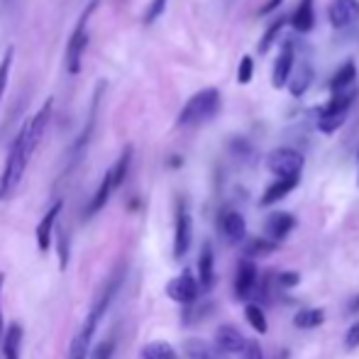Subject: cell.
Returning a JSON list of instances; mask_svg holds the SVG:
<instances>
[{"label": "cell", "mask_w": 359, "mask_h": 359, "mask_svg": "<svg viewBox=\"0 0 359 359\" xmlns=\"http://www.w3.org/2000/svg\"><path fill=\"white\" fill-rule=\"evenodd\" d=\"M267 167H269V171H272L276 178H283V176H301L303 154L296 152V149H291V147L274 149V152L267 157Z\"/></svg>", "instance_id": "5b68a950"}, {"label": "cell", "mask_w": 359, "mask_h": 359, "mask_svg": "<svg viewBox=\"0 0 359 359\" xmlns=\"http://www.w3.org/2000/svg\"><path fill=\"white\" fill-rule=\"evenodd\" d=\"M311 81H313V71H311V66L308 64H298V71H296V76L288 81V91H291V96L293 98H301L303 93L311 88Z\"/></svg>", "instance_id": "44dd1931"}, {"label": "cell", "mask_w": 359, "mask_h": 359, "mask_svg": "<svg viewBox=\"0 0 359 359\" xmlns=\"http://www.w3.org/2000/svg\"><path fill=\"white\" fill-rule=\"evenodd\" d=\"M59 254H62V257H59V264H62V272L64 269H66V264H69V235L66 232H59Z\"/></svg>", "instance_id": "836d02e7"}, {"label": "cell", "mask_w": 359, "mask_h": 359, "mask_svg": "<svg viewBox=\"0 0 359 359\" xmlns=\"http://www.w3.org/2000/svg\"><path fill=\"white\" fill-rule=\"evenodd\" d=\"M244 318H247V323L254 328V330L259 332V335H264V332L269 330V325H267V316H264V311L257 306V303H249V306L244 308Z\"/></svg>", "instance_id": "f1b7e54d"}, {"label": "cell", "mask_w": 359, "mask_h": 359, "mask_svg": "<svg viewBox=\"0 0 359 359\" xmlns=\"http://www.w3.org/2000/svg\"><path fill=\"white\" fill-rule=\"evenodd\" d=\"M252 73H254L252 57H242V59H239V66H237V83L247 86V83L252 81Z\"/></svg>", "instance_id": "1f68e13d"}, {"label": "cell", "mask_w": 359, "mask_h": 359, "mask_svg": "<svg viewBox=\"0 0 359 359\" xmlns=\"http://www.w3.org/2000/svg\"><path fill=\"white\" fill-rule=\"evenodd\" d=\"M220 230H223V235H225L227 242L237 244L244 239L247 225H244V218L239 216L237 211H227V213H223V218H220Z\"/></svg>", "instance_id": "5bb4252c"}, {"label": "cell", "mask_w": 359, "mask_h": 359, "mask_svg": "<svg viewBox=\"0 0 359 359\" xmlns=\"http://www.w3.org/2000/svg\"><path fill=\"white\" fill-rule=\"evenodd\" d=\"M254 286H257V267L249 259H242L237 264V274H235V296L247 298L254 291Z\"/></svg>", "instance_id": "4fadbf2b"}, {"label": "cell", "mask_w": 359, "mask_h": 359, "mask_svg": "<svg viewBox=\"0 0 359 359\" xmlns=\"http://www.w3.org/2000/svg\"><path fill=\"white\" fill-rule=\"evenodd\" d=\"M129 159H132V147H125V152L118 157V162L113 164L108 171L113 174V183H115V188H120V183L125 181V176H127V169H129Z\"/></svg>", "instance_id": "4316f807"}, {"label": "cell", "mask_w": 359, "mask_h": 359, "mask_svg": "<svg viewBox=\"0 0 359 359\" xmlns=\"http://www.w3.org/2000/svg\"><path fill=\"white\" fill-rule=\"evenodd\" d=\"M3 286H5V274H0V298H3ZM5 328V318H3V308H0V335H3Z\"/></svg>", "instance_id": "ab89813d"}, {"label": "cell", "mask_w": 359, "mask_h": 359, "mask_svg": "<svg viewBox=\"0 0 359 359\" xmlns=\"http://www.w3.org/2000/svg\"><path fill=\"white\" fill-rule=\"evenodd\" d=\"M34 149L37 147L32 144L27 127L22 125V129L17 132V137H15L13 144H10L8 159H5V169H3V174H0V201H5L8 196H13L15 188L20 186V181H22V176H24V169H27Z\"/></svg>", "instance_id": "7a4b0ae2"}, {"label": "cell", "mask_w": 359, "mask_h": 359, "mask_svg": "<svg viewBox=\"0 0 359 359\" xmlns=\"http://www.w3.org/2000/svg\"><path fill=\"white\" fill-rule=\"evenodd\" d=\"M120 283H122V269L115 274V276L111 279V281L106 283V288H103V293L98 296V301L93 303L91 313H88V318L83 321L81 330L73 335L71 340V347H69V359H86L91 355V345H93V335H96L98 330V323H101V318L106 316L108 306L113 303V298H115Z\"/></svg>", "instance_id": "6da1fadb"}, {"label": "cell", "mask_w": 359, "mask_h": 359, "mask_svg": "<svg viewBox=\"0 0 359 359\" xmlns=\"http://www.w3.org/2000/svg\"><path fill=\"white\" fill-rule=\"evenodd\" d=\"M283 24H286V20H283V17L274 20V22L269 24V27H267V32H264V37L259 39V47H257V52H259V54H267L269 49L274 47V42H276V39H279V34H281Z\"/></svg>", "instance_id": "484cf974"}, {"label": "cell", "mask_w": 359, "mask_h": 359, "mask_svg": "<svg viewBox=\"0 0 359 359\" xmlns=\"http://www.w3.org/2000/svg\"><path fill=\"white\" fill-rule=\"evenodd\" d=\"M198 291H201V281H196V276L191 272H181L167 283V296L171 301L181 303V306H188V303L196 301Z\"/></svg>", "instance_id": "8992f818"}, {"label": "cell", "mask_w": 359, "mask_h": 359, "mask_svg": "<svg viewBox=\"0 0 359 359\" xmlns=\"http://www.w3.org/2000/svg\"><path fill=\"white\" fill-rule=\"evenodd\" d=\"M357 81V66L352 62H347L342 69H337V73L332 76L330 88L332 91H342V88H350Z\"/></svg>", "instance_id": "cb8c5ba5"}, {"label": "cell", "mask_w": 359, "mask_h": 359, "mask_svg": "<svg viewBox=\"0 0 359 359\" xmlns=\"http://www.w3.org/2000/svg\"><path fill=\"white\" fill-rule=\"evenodd\" d=\"M22 325L20 323H13L8 328L3 337V359H20V350H22Z\"/></svg>", "instance_id": "d6986e66"}, {"label": "cell", "mask_w": 359, "mask_h": 359, "mask_svg": "<svg viewBox=\"0 0 359 359\" xmlns=\"http://www.w3.org/2000/svg\"><path fill=\"white\" fill-rule=\"evenodd\" d=\"M113 191H115V183H113V174H111V171H106V176H103L101 186H98L96 196H93V198H91V203H88L86 216L91 218V216H96V213H101L103 208H106L108 198L113 196Z\"/></svg>", "instance_id": "e0dca14e"}, {"label": "cell", "mask_w": 359, "mask_h": 359, "mask_svg": "<svg viewBox=\"0 0 359 359\" xmlns=\"http://www.w3.org/2000/svg\"><path fill=\"white\" fill-rule=\"evenodd\" d=\"M242 359H264L262 347H259L254 340H247V347H244V352H242Z\"/></svg>", "instance_id": "d590c367"}, {"label": "cell", "mask_w": 359, "mask_h": 359, "mask_svg": "<svg viewBox=\"0 0 359 359\" xmlns=\"http://www.w3.org/2000/svg\"><path fill=\"white\" fill-rule=\"evenodd\" d=\"M216 345H218V350L225 352V355H242L244 347H247V340H244V335L237 328L220 325L216 330Z\"/></svg>", "instance_id": "30bf717a"}, {"label": "cell", "mask_w": 359, "mask_h": 359, "mask_svg": "<svg viewBox=\"0 0 359 359\" xmlns=\"http://www.w3.org/2000/svg\"><path fill=\"white\" fill-rule=\"evenodd\" d=\"M167 5H169V0H152L149 8H147V13H144V24L157 22V20L164 15V10H167Z\"/></svg>", "instance_id": "4dcf8cb0"}, {"label": "cell", "mask_w": 359, "mask_h": 359, "mask_svg": "<svg viewBox=\"0 0 359 359\" xmlns=\"http://www.w3.org/2000/svg\"><path fill=\"white\" fill-rule=\"evenodd\" d=\"M293 64H296V49H293L291 42H283L281 54H279L276 64H274V76H272L274 88H283L288 81H291Z\"/></svg>", "instance_id": "9c48e42d"}, {"label": "cell", "mask_w": 359, "mask_h": 359, "mask_svg": "<svg viewBox=\"0 0 359 359\" xmlns=\"http://www.w3.org/2000/svg\"><path fill=\"white\" fill-rule=\"evenodd\" d=\"M267 235L272 237V239H283L288 235V232L293 230V227H296V218L291 216V213H272V216L267 218Z\"/></svg>", "instance_id": "9a60e30c"}, {"label": "cell", "mask_w": 359, "mask_h": 359, "mask_svg": "<svg viewBox=\"0 0 359 359\" xmlns=\"http://www.w3.org/2000/svg\"><path fill=\"white\" fill-rule=\"evenodd\" d=\"M298 178L301 176H283V178H276V181L272 183V186L264 191L262 196V206H274V203H279L281 198H286L288 193L293 191V188L298 186Z\"/></svg>", "instance_id": "2e32d148"}, {"label": "cell", "mask_w": 359, "mask_h": 359, "mask_svg": "<svg viewBox=\"0 0 359 359\" xmlns=\"http://www.w3.org/2000/svg\"><path fill=\"white\" fill-rule=\"evenodd\" d=\"M113 352H115V342L106 340V342H101V345H98L96 350H93V357L91 359H111Z\"/></svg>", "instance_id": "e575fe53"}, {"label": "cell", "mask_w": 359, "mask_h": 359, "mask_svg": "<svg viewBox=\"0 0 359 359\" xmlns=\"http://www.w3.org/2000/svg\"><path fill=\"white\" fill-rule=\"evenodd\" d=\"M232 152L244 157V154H249V144L244 142V139H232Z\"/></svg>", "instance_id": "74e56055"}, {"label": "cell", "mask_w": 359, "mask_h": 359, "mask_svg": "<svg viewBox=\"0 0 359 359\" xmlns=\"http://www.w3.org/2000/svg\"><path fill=\"white\" fill-rule=\"evenodd\" d=\"M220 111V91L218 88H203L196 96H191L186 101V106L178 113L176 125L178 127H188V125L206 122V120L216 118Z\"/></svg>", "instance_id": "3957f363"}, {"label": "cell", "mask_w": 359, "mask_h": 359, "mask_svg": "<svg viewBox=\"0 0 359 359\" xmlns=\"http://www.w3.org/2000/svg\"><path fill=\"white\" fill-rule=\"evenodd\" d=\"M279 247L276 239H249L247 247H244V254L247 257H267V254H272L274 249Z\"/></svg>", "instance_id": "83f0119b"}, {"label": "cell", "mask_w": 359, "mask_h": 359, "mask_svg": "<svg viewBox=\"0 0 359 359\" xmlns=\"http://www.w3.org/2000/svg\"><path fill=\"white\" fill-rule=\"evenodd\" d=\"M328 17H330L332 27H350L359 20V0H332L328 8Z\"/></svg>", "instance_id": "ba28073f"}, {"label": "cell", "mask_w": 359, "mask_h": 359, "mask_svg": "<svg viewBox=\"0 0 359 359\" xmlns=\"http://www.w3.org/2000/svg\"><path fill=\"white\" fill-rule=\"evenodd\" d=\"M98 8V0H91L86 5V10L81 13V17L76 20V27H73L71 37H69V47H66V71L69 73H78L81 71V57L88 47V20H91L93 10Z\"/></svg>", "instance_id": "277c9868"}, {"label": "cell", "mask_w": 359, "mask_h": 359, "mask_svg": "<svg viewBox=\"0 0 359 359\" xmlns=\"http://www.w3.org/2000/svg\"><path fill=\"white\" fill-rule=\"evenodd\" d=\"M298 281H301V276H298L296 272H281L276 276L279 288H293V286H298Z\"/></svg>", "instance_id": "d6a6232c"}, {"label": "cell", "mask_w": 359, "mask_h": 359, "mask_svg": "<svg viewBox=\"0 0 359 359\" xmlns=\"http://www.w3.org/2000/svg\"><path fill=\"white\" fill-rule=\"evenodd\" d=\"M347 120V113H325L321 111V115H318V129L325 134H332L335 129H340L342 125H345Z\"/></svg>", "instance_id": "d4e9b609"}, {"label": "cell", "mask_w": 359, "mask_h": 359, "mask_svg": "<svg viewBox=\"0 0 359 359\" xmlns=\"http://www.w3.org/2000/svg\"><path fill=\"white\" fill-rule=\"evenodd\" d=\"M347 311H350V313H357V311H359V296H357V298H352V301H350V308H347Z\"/></svg>", "instance_id": "60d3db41"}, {"label": "cell", "mask_w": 359, "mask_h": 359, "mask_svg": "<svg viewBox=\"0 0 359 359\" xmlns=\"http://www.w3.org/2000/svg\"><path fill=\"white\" fill-rule=\"evenodd\" d=\"M323 323H325V311H321V308H306V311H298L293 318V325L301 330H313Z\"/></svg>", "instance_id": "7402d4cb"}, {"label": "cell", "mask_w": 359, "mask_h": 359, "mask_svg": "<svg viewBox=\"0 0 359 359\" xmlns=\"http://www.w3.org/2000/svg\"><path fill=\"white\" fill-rule=\"evenodd\" d=\"M193 242V220L191 213L183 203H178L176 208V230H174V257L181 259L183 254L191 249Z\"/></svg>", "instance_id": "52a82bcc"}, {"label": "cell", "mask_w": 359, "mask_h": 359, "mask_svg": "<svg viewBox=\"0 0 359 359\" xmlns=\"http://www.w3.org/2000/svg\"><path fill=\"white\" fill-rule=\"evenodd\" d=\"M13 57H15L13 47H8V49H5V54H3V59H0V101H3L5 88H8V78H10V66H13Z\"/></svg>", "instance_id": "f546056e"}, {"label": "cell", "mask_w": 359, "mask_h": 359, "mask_svg": "<svg viewBox=\"0 0 359 359\" xmlns=\"http://www.w3.org/2000/svg\"><path fill=\"white\" fill-rule=\"evenodd\" d=\"M291 24H293V29H298V32H311V29L316 27L313 0H301V3H298L296 13H293V17H291Z\"/></svg>", "instance_id": "ac0fdd59"}, {"label": "cell", "mask_w": 359, "mask_h": 359, "mask_svg": "<svg viewBox=\"0 0 359 359\" xmlns=\"http://www.w3.org/2000/svg\"><path fill=\"white\" fill-rule=\"evenodd\" d=\"M139 359H178L176 350H174L169 342L164 340H154V342H147L139 352Z\"/></svg>", "instance_id": "ffe728a7"}, {"label": "cell", "mask_w": 359, "mask_h": 359, "mask_svg": "<svg viewBox=\"0 0 359 359\" xmlns=\"http://www.w3.org/2000/svg\"><path fill=\"white\" fill-rule=\"evenodd\" d=\"M281 3H283V0H267V3H264L262 8H259V15H262V17H264V15L274 13V10H276V8H279V5H281Z\"/></svg>", "instance_id": "f35d334b"}, {"label": "cell", "mask_w": 359, "mask_h": 359, "mask_svg": "<svg viewBox=\"0 0 359 359\" xmlns=\"http://www.w3.org/2000/svg\"><path fill=\"white\" fill-rule=\"evenodd\" d=\"M183 350H186L188 359H220V350H218V345L213 347L203 340H188L186 345H183Z\"/></svg>", "instance_id": "603a6c76"}, {"label": "cell", "mask_w": 359, "mask_h": 359, "mask_svg": "<svg viewBox=\"0 0 359 359\" xmlns=\"http://www.w3.org/2000/svg\"><path fill=\"white\" fill-rule=\"evenodd\" d=\"M198 281H201L203 291H211L216 283V254L208 242L203 244L201 254H198Z\"/></svg>", "instance_id": "7c38bea8"}, {"label": "cell", "mask_w": 359, "mask_h": 359, "mask_svg": "<svg viewBox=\"0 0 359 359\" xmlns=\"http://www.w3.org/2000/svg\"><path fill=\"white\" fill-rule=\"evenodd\" d=\"M62 208H64V201H57L52 208L47 211V216L39 220L37 225V244H39V252H47L52 247V235H54V227H57V220L62 216Z\"/></svg>", "instance_id": "8fae6325"}, {"label": "cell", "mask_w": 359, "mask_h": 359, "mask_svg": "<svg viewBox=\"0 0 359 359\" xmlns=\"http://www.w3.org/2000/svg\"><path fill=\"white\" fill-rule=\"evenodd\" d=\"M345 347H347V350H357V347H359V323H355V325H352L350 330H347Z\"/></svg>", "instance_id": "8d00e7d4"}]
</instances>
